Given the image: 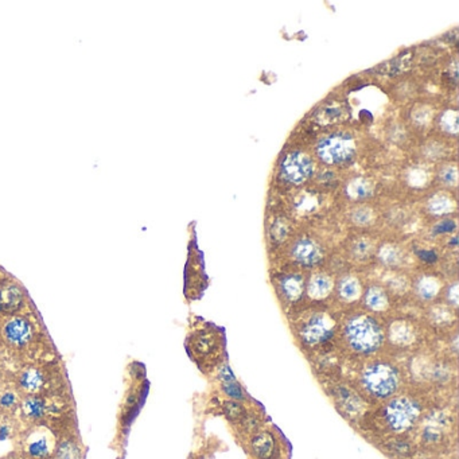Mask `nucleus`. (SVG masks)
Returning a JSON list of instances; mask_svg holds the SVG:
<instances>
[{
  "mask_svg": "<svg viewBox=\"0 0 459 459\" xmlns=\"http://www.w3.org/2000/svg\"><path fill=\"white\" fill-rule=\"evenodd\" d=\"M341 341L355 356L371 358L377 356L385 345V328L369 312L350 315L341 328Z\"/></svg>",
  "mask_w": 459,
  "mask_h": 459,
  "instance_id": "f257e3e1",
  "label": "nucleus"
},
{
  "mask_svg": "<svg viewBox=\"0 0 459 459\" xmlns=\"http://www.w3.org/2000/svg\"><path fill=\"white\" fill-rule=\"evenodd\" d=\"M402 382L403 376L399 366L384 358H373L366 362L357 379L362 395L373 402H386L396 396Z\"/></svg>",
  "mask_w": 459,
  "mask_h": 459,
  "instance_id": "f03ea898",
  "label": "nucleus"
},
{
  "mask_svg": "<svg viewBox=\"0 0 459 459\" xmlns=\"http://www.w3.org/2000/svg\"><path fill=\"white\" fill-rule=\"evenodd\" d=\"M380 415L384 427L391 434H407L418 426V423H420L423 406L413 396L396 395L384 402Z\"/></svg>",
  "mask_w": 459,
  "mask_h": 459,
  "instance_id": "7ed1b4c3",
  "label": "nucleus"
},
{
  "mask_svg": "<svg viewBox=\"0 0 459 459\" xmlns=\"http://www.w3.org/2000/svg\"><path fill=\"white\" fill-rule=\"evenodd\" d=\"M337 332V322L330 314L315 311L305 317L297 328V338L302 348L317 350L325 348Z\"/></svg>",
  "mask_w": 459,
  "mask_h": 459,
  "instance_id": "20e7f679",
  "label": "nucleus"
},
{
  "mask_svg": "<svg viewBox=\"0 0 459 459\" xmlns=\"http://www.w3.org/2000/svg\"><path fill=\"white\" fill-rule=\"evenodd\" d=\"M357 151V143L350 133L334 132L322 136L315 144L317 158L328 165L338 166L349 162Z\"/></svg>",
  "mask_w": 459,
  "mask_h": 459,
  "instance_id": "39448f33",
  "label": "nucleus"
},
{
  "mask_svg": "<svg viewBox=\"0 0 459 459\" xmlns=\"http://www.w3.org/2000/svg\"><path fill=\"white\" fill-rule=\"evenodd\" d=\"M314 173L312 159L302 151H291L281 162V176L288 183L301 185Z\"/></svg>",
  "mask_w": 459,
  "mask_h": 459,
  "instance_id": "423d86ee",
  "label": "nucleus"
},
{
  "mask_svg": "<svg viewBox=\"0 0 459 459\" xmlns=\"http://www.w3.org/2000/svg\"><path fill=\"white\" fill-rule=\"evenodd\" d=\"M451 419L444 411H434L426 415L420 427L422 443L427 447H438L443 444L450 431Z\"/></svg>",
  "mask_w": 459,
  "mask_h": 459,
  "instance_id": "0eeeda50",
  "label": "nucleus"
},
{
  "mask_svg": "<svg viewBox=\"0 0 459 459\" xmlns=\"http://www.w3.org/2000/svg\"><path fill=\"white\" fill-rule=\"evenodd\" d=\"M419 330L409 319H395L385 330V341L396 349H407L418 342Z\"/></svg>",
  "mask_w": 459,
  "mask_h": 459,
  "instance_id": "6e6552de",
  "label": "nucleus"
},
{
  "mask_svg": "<svg viewBox=\"0 0 459 459\" xmlns=\"http://www.w3.org/2000/svg\"><path fill=\"white\" fill-rule=\"evenodd\" d=\"M291 257L301 267L312 268L321 263L324 251L317 240L311 237H301L292 244Z\"/></svg>",
  "mask_w": 459,
  "mask_h": 459,
  "instance_id": "1a4fd4ad",
  "label": "nucleus"
},
{
  "mask_svg": "<svg viewBox=\"0 0 459 459\" xmlns=\"http://www.w3.org/2000/svg\"><path fill=\"white\" fill-rule=\"evenodd\" d=\"M248 449L255 459H277L279 453L278 438L270 430H257L251 434Z\"/></svg>",
  "mask_w": 459,
  "mask_h": 459,
  "instance_id": "9d476101",
  "label": "nucleus"
},
{
  "mask_svg": "<svg viewBox=\"0 0 459 459\" xmlns=\"http://www.w3.org/2000/svg\"><path fill=\"white\" fill-rule=\"evenodd\" d=\"M278 291L285 303L294 305L299 302L306 291V281L303 275L297 272L283 275L278 281Z\"/></svg>",
  "mask_w": 459,
  "mask_h": 459,
  "instance_id": "9b49d317",
  "label": "nucleus"
},
{
  "mask_svg": "<svg viewBox=\"0 0 459 459\" xmlns=\"http://www.w3.org/2000/svg\"><path fill=\"white\" fill-rule=\"evenodd\" d=\"M3 335H4L6 341L10 345L21 348V346H25L31 341L32 326L26 318L15 317L4 325Z\"/></svg>",
  "mask_w": 459,
  "mask_h": 459,
  "instance_id": "f8f14e48",
  "label": "nucleus"
},
{
  "mask_svg": "<svg viewBox=\"0 0 459 459\" xmlns=\"http://www.w3.org/2000/svg\"><path fill=\"white\" fill-rule=\"evenodd\" d=\"M362 303L369 314L377 315L386 312L391 307V299L385 288L372 284L362 292Z\"/></svg>",
  "mask_w": 459,
  "mask_h": 459,
  "instance_id": "ddd939ff",
  "label": "nucleus"
},
{
  "mask_svg": "<svg viewBox=\"0 0 459 459\" xmlns=\"http://www.w3.org/2000/svg\"><path fill=\"white\" fill-rule=\"evenodd\" d=\"M334 279L326 272H317L310 277L306 284L307 297L311 301H325L334 290Z\"/></svg>",
  "mask_w": 459,
  "mask_h": 459,
  "instance_id": "4468645a",
  "label": "nucleus"
},
{
  "mask_svg": "<svg viewBox=\"0 0 459 459\" xmlns=\"http://www.w3.org/2000/svg\"><path fill=\"white\" fill-rule=\"evenodd\" d=\"M191 350L196 353V357L209 359L216 357L220 352L218 337L212 330H203L198 332L191 341Z\"/></svg>",
  "mask_w": 459,
  "mask_h": 459,
  "instance_id": "2eb2a0df",
  "label": "nucleus"
},
{
  "mask_svg": "<svg viewBox=\"0 0 459 459\" xmlns=\"http://www.w3.org/2000/svg\"><path fill=\"white\" fill-rule=\"evenodd\" d=\"M337 290V297L344 303H355L362 297V284L356 275L348 274L339 278L334 285Z\"/></svg>",
  "mask_w": 459,
  "mask_h": 459,
  "instance_id": "dca6fc26",
  "label": "nucleus"
},
{
  "mask_svg": "<svg viewBox=\"0 0 459 459\" xmlns=\"http://www.w3.org/2000/svg\"><path fill=\"white\" fill-rule=\"evenodd\" d=\"M53 453V442L48 433L37 431L27 438L26 454L31 459H48Z\"/></svg>",
  "mask_w": 459,
  "mask_h": 459,
  "instance_id": "f3484780",
  "label": "nucleus"
},
{
  "mask_svg": "<svg viewBox=\"0 0 459 459\" xmlns=\"http://www.w3.org/2000/svg\"><path fill=\"white\" fill-rule=\"evenodd\" d=\"M442 290V281L431 274H423L416 278L413 283V291L415 295L422 302H431L439 295Z\"/></svg>",
  "mask_w": 459,
  "mask_h": 459,
  "instance_id": "a211bd4d",
  "label": "nucleus"
},
{
  "mask_svg": "<svg viewBox=\"0 0 459 459\" xmlns=\"http://www.w3.org/2000/svg\"><path fill=\"white\" fill-rule=\"evenodd\" d=\"M337 402L341 404L339 411H342V413L349 415L352 418L357 416L358 413H361L362 409V404H364V399L359 397L356 392L346 389V388H341L337 392Z\"/></svg>",
  "mask_w": 459,
  "mask_h": 459,
  "instance_id": "6ab92c4d",
  "label": "nucleus"
},
{
  "mask_svg": "<svg viewBox=\"0 0 459 459\" xmlns=\"http://www.w3.org/2000/svg\"><path fill=\"white\" fill-rule=\"evenodd\" d=\"M220 379L223 383V391L230 396L232 400H236V402L244 400V392H243L240 384L236 382L228 365H223L220 368Z\"/></svg>",
  "mask_w": 459,
  "mask_h": 459,
  "instance_id": "aec40b11",
  "label": "nucleus"
},
{
  "mask_svg": "<svg viewBox=\"0 0 459 459\" xmlns=\"http://www.w3.org/2000/svg\"><path fill=\"white\" fill-rule=\"evenodd\" d=\"M427 210L435 217H443L451 214L456 210V201L447 194H435L427 203Z\"/></svg>",
  "mask_w": 459,
  "mask_h": 459,
  "instance_id": "412c9836",
  "label": "nucleus"
},
{
  "mask_svg": "<svg viewBox=\"0 0 459 459\" xmlns=\"http://www.w3.org/2000/svg\"><path fill=\"white\" fill-rule=\"evenodd\" d=\"M377 257L380 260V263L385 265V267H391V268H395V267H399L402 265V263L404 261L406 256L403 254V251L396 245V244H391V243H386V244H383L379 251H377Z\"/></svg>",
  "mask_w": 459,
  "mask_h": 459,
  "instance_id": "4be33fe9",
  "label": "nucleus"
},
{
  "mask_svg": "<svg viewBox=\"0 0 459 459\" xmlns=\"http://www.w3.org/2000/svg\"><path fill=\"white\" fill-rule=\"evenodd\" d=\"M48 412V404L44 399L28 396L22 402V413L30 420H41Z\"/></svg>",
  "mask_w": 459,
  "mask_h": 459,
  "instance_id": "5701e85b",
  "label": "nucleus"
},
{
  "mask_svg": "<svg viewBox=\"0 0 459 459\" xmlns=\"http://www.w3.org/2000/svg\"><path fill=\"white\" fill-rule=\"evenodd\" d=\"M24 302V292L17 285H8L0 291V308L12 311L19 308Z\"/></svg>",
  "mask_w": 459,
  "mask_h": 459,
  "instance_id": "b1692460",
  "label": "nucleus"
},
{
  "mask_svg": "<svg viewBox=\"0 0 459 459\" xmlns=\"http://www.w3.org/2000/svg\"><path fill=\"white\" fill-rule=\"evenodd\" d=\"M21 386L28 393H37L45 385V376L37 368H28L21 375L19 379Z\"/></svg>",
  "mask_w": 459,
  "mask_h": 459,
  "instance_id": "393cba45",
  "label": "nucleus"
},
{
  "mask_svg": "<svg viewBox=\"0 0 459 459\" xmlns=\"http://www.w3.org/2000/svg\"><path fill=\"white\" fill-rule=\"evenodd\" d=\"M373 193L372 183L365 178H355L346 186V194L353 201H361L368 198Z\"/></svg>",
  "mask_w": 459,
  "mask_h": 459,
  "instance_id": "a878e982",
  "label": "nucleus"
},
{
  "mask_svg": "<svg viewBox=\"0 0 459 459\" xmlns=\"http://www.w3.org/2000/svg\"><path fill=\"white\" fill-rule=\"evenodd\" d=\"M430 319H431V322H433L434 326L446 328V326H449L454 321V314L451 311V307L439 305V306H435L431 308V311H430Z\"/></svg>",
  "mask_w": 459,
  "mask_h": 459,
  "instance_id": "bb28decb",
  "label": "nucleus"
},
{
  "mask_svg": "<svg viewBox=\"0 0 459 459\" xmlns=\"http://www.w3.org/2000/svg\"><path fill=\"white\" fill-rule=\"evenodd\" d=\"M439 127L447 135L456 136L458 133V112L456 109H446L439 118Z\"/></svg>",
  "mask_w": 459,
  "mask_h": 459,
  "instance_id": "cd10ccee",
  "label": "nucleus"
},
{
  "mask_svg": "<svg viewBox=\"0 0 459 459\" xmlns=\"http://www.w3.org/2000/svg\"><path fill=\"white\" fill-rule=\"evenodd\" d=\"M54 459H82V457L75 442L64 440L54 449Z\"/></svg>",
  "mask_w": 459,
  "mask_h": 459,
  "instance_id": "c85d7f7f",
  "label": "nucleus"
},
{
  "mask_svg": "<svg viewBox=\"0 0 459 459\" xmlns=\"http://www.w3.org/2000/svg\"><path fill=\"white\" fill-rule=\"evenodd\" d=\"M224 411H225V416L233 423H240L247 415L244 406L240 402H236V400L227 402L224 404Z\"/></svg>",
  "mask_w": 459,
  "mask_h": 459,
  "instance_id": "c756f323",
  "label": "nucleus"
},
{
  "mask_svg": "<svg viewBox=\"0 0 459 459\" xmlns=\"http://www.w3.org/2000/svg\"><path fill=\"white\" fill-rule=\"evenodd\" d=\"M352 221L358 227H366L373 221V210L366 206H361L353 210Z\"/></svg>",
  "mask_w": 459,
  "mask_h": 459,
  "instance_id": "7c9ffc66",
  "label": "nucleus"
},
{
  "mask_svg": "<svg viewBox=\"0 0 459 459\" xmlns=\"http://www.w3.org/2000/svg\"><path fill=\"white\" fill-rule=\"evenodd\" d=\"M458 179V171L456 165H447L439 171V180L446 186H456Z\"/></svg>",
  "mask_w": 459,
  "mask_h": 459,
  "instance_id": "2f4dec72",
  "label": "nucleus"
},
{
  "mask_svg": "<svg viewBox=\"0 0 459 459\" xmlns=\"http://www.w3.org/2000/svg\"><path fill=\"white\" fill-rule=\"evenodd\" d=\"M373 251V244L368 238H358L352 247V254L357 259H366Z\"/></svg>",
  "mask_w": 459,
  "mask_h": 459,
  "instance_id": "473e14b6",
  "label": "nucleus"
},
{
  "mask_svg": "<svg viewBox=\"0 0 459 459\" xmlns=\"http://www.w3.org/2000/svg\"><path fill=\"white\" fill-rule=\"evenodd\" d=\"M429 179V173L424 170V167H413L409 170V183L415 187L423 186Z\"/></svg>",
  "mask_w": 459,
  "mask_h": 459,
  "instance_id": "72a5a7b5",
  "label": "nucleus"
},
{
  "mask_svg": "<svg viewBox=\"0 0 459 459\" xmlns=\"http://www.w3.org/2000/svg\"><path fill=\"white\" fill-rule=\"evenodd\" d=\"M270 232H271V237L274 238V241H283L288 234V224L284 220L278 218L272 224Z\"/></svg>",
  "mask_w": 459,
  "mask_h": 459,
  "instance_id": "f704fd0d",
  "label": "nucleus"
},
{
  "mask_svg": "<svg viewBox=\"0 0 459 459\" xmlns=\"http://www.w3.org/2000/svg\"><path fill=\"white\" fill-rule=\"evenodd\" d=\"M444 299L447 306L451 308H457L458 307L459 295H458V281H453L447 285L446 288V294H444Z\"/></svg>",
  "mask_w": 459,
  "mask_h": 459,
  "instance_id": "c9c22d12",
  "label": "nucleus"
},
{
  "mask_svg": "<svg viewBox=\"0 0 459 459\" xmlns=\"http://www.w3.org/2000/svg\"><path fill=\"white\" fill-rule=\"evenodd\" d=\"M18 403V397L15 392L12 391H6L0 395V407L3 409H14Z\"/></svg>",
  "mask_w": 459,
  "mask_h": 459,
  "instance_id": "e433bc0d",
  "label": "nucleus"
},
{
  "mask_svg": "<svg viewBox=\"0 0 459 459\" xmlns=\"http://www.w3.org/2000/svg\"><path fill=\"white\" fill-rule=\"evenodd\" d=\"M457 230V224L454 220H443L439 221L438 224H435L434 232L435 234H444V233H451Z\"/></svg>",
  "mask_w": 459,
  "mask_h": 459,
  "instance_id": "4c0bfd02",
  "label": "nucleus"
},
{
  "mask_svg": "<svg viewBox=\"0 0 459 459\" xmlns=\"http://www.w3.org/2000/svg\"><path fill=\"white\" fill-rule=\"evenodd\" d=\"M11 435H12V427H11V424L7 423V422L0 423V440H1V442H3V440H7L8 438H11Z\"/></svg>",
  "mask_w": 459,
  "mask_h": 459,
  "instance_id": "58836bf2",
  "label": "nucleus"
},
{
  "mask_svg": "<svg viewBox=\"0 0 459 459\" xmlns=\"http://www.w3.org/2000/svg\"><path fill=\"white\" fill-rule=\"evenodd\" d=\"M418 256H419L423 261H426V263H434L435 260H436V255H435L434 252H433V251H427V250H422V251H419V252H418Z\"/></svg>",
  "mask_w": 459,
  "mask_h": 459,
  "instance_id": "ea45409f",
  "label": "nucleus"
}]
</instances>
